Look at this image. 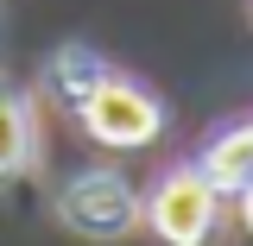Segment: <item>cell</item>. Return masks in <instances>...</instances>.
I'll use <instances>...</instances> for the list:
<instances>
[{
  "mask_svg": "<svg viewBox=\"0 0 253 246\" xmlns=\"http://www.w3.org/2000/svg\"><path fill=\"white\" fill-rule=\"evenodd\" d=\"M241 215H247V227H253V183L241 189Z\"/></svg>",
  "mask_w": 253,
  "mask_h": 246,
  "instance_id": "obj_7",
  "label": "cell"
},
{
  "mask_svg": "<svg viewBox=\"0 0 253 246\" xmlns=\"http://www.w3.org/2000/svg\"><path fill=\"white\" fill-rule=\"evenodd\" d=\"M139 215L152 221V234L165 246H203L209 227H215V189H209L203 171H171Z\"/></svg>",
  "mask_w": 253,
  "mask_h": 246,
  "instance_id": "obj_3",
  "label": "cell"
},
{
  "mask_svg": "<svg viewBox=\"0 0 253 246\" xmlns=\"http://www.w3.org/2000/svg\"><path fill=\"white\" fill-rule=\"evenodd\" d=\"M203 177L215 196H241L253 183V126H234V133H221L215 145L203 152Z\"/></svg>",
  "mask_w": 253,
  "mask_h": 246,
  "instance_id": "obj_4",
  "label": "cell"
},
{
  "mask_svg": "<svg viewBox=\"0 0 253 246\" xmlns=\"http://www.w3.org/2000/svg\"><path fill=\"white\" fill-rule=\"evenodd\" d=\"M83 126H89L95 145H114V152H133V145H152L158 126H165V107H158L152 89H139V82H126V76H101L95 95L76 107Z\"/></svg>",
  "mask_w": 253,
  "mask_h": 246,
  "instance_id": "obj_2",
  "label": "cell"
},
{
  "mask_svg": "<svg viewBox=\"0 0 253 246\" xmlns=\"http://www.w3.org/2000/svg\"><path fill=\"white\" fill-rule=\"evenodd\" d=\"M32 152H38L32 107H26L13 89H0V183H13L19 171H32Z\"/></svg>",
  "mask_w": 253,
  "mask_h": 246,
  "instance_id": "obj_5",
  "label": "cell"
},
{
  "mask_svg": "<svg viewBox=\"0 0 253 246\" xmlns=\"http://www.w3.org/2000/svg\"><path fill=\"white\" fill-rule=\"evenodd\" d=\"M57 221L76 234V240H126L139 227V196L126 189V177L114 171H76L70 183L57 189Z\"/></svg>",
  "mask_w": 253,
  "mask_h": 246,
  "instance_id": "obj_1",
  "label": "cell"
},
{
  "mask_svg": "<svg viewBox=\"0 0 253 246\" xmlns=\"http://www.w3.org/2000/svg\"><path fill=\"white\" fill-rule=\"evenodd\" d=\"M108 76V63L95 57V51H83V44H63L57 57H51V70H44V82H51V95H57L63 107L76 114L83 101L95 95V82Z\"/></svg>",
  "mask_w": 253,
  "mask_h": 246,
  "instance_id": "obj_6",
  "label": "cell"
}]
</instances>
